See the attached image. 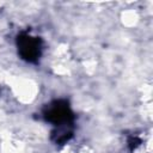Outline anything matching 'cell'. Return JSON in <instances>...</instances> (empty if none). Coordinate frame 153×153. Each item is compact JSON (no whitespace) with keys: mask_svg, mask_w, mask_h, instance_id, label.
Returning <instances> with one entry per match:
<instances>
[{"mask_svg":"<svg viewBox=\"0 0 153 153\" xmlns=\"http://www.w3.org/2000/svg\"><path fill=\"white\" fill-rule=\"evenodd\" d=\"M42 41L38 37H32L27 33L18 36V50L22 57L26 61L35 62L41 55Z\"/></svg>","mask_w":153,"mask_h":153,"instance_id":"2","label":"cell"},{"mask_svg":"<svg viewBox=\"0 0 153 153\" xmlns=\"http://www.w3.org/2000/svg\"><path fill=\"white\" fill-rule=\"evenodd\" d=\"M45 118L56 124V126H62L71 123L73 121V114L68 106V103L65 100H56L51 103L44 111Z\"/></svg>","mask_w":153,"mask_h":153,"instance_id":"1","label":"cell"}]
</instances>
